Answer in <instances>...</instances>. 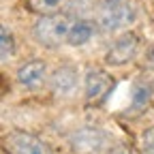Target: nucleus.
<instances>
[{"mask_svg":"<svg viewBox=\"0 0 154 154\" xmlns=\"http://www.w3.org/2000/svg\"><path fill=\"white\" fill-rule=\"evenodd\" d=\"M73 22H75V17L66 11H56V13L41 15L32 26V36L41 47L56 49L60 45H66Z\"/></svg>","mask_w":154,"mask_h":154,"instance_id":"1","label":"nucleus"},{"mask_svg":"<svg viewBox=\"0 0 154 154\" xmlns=\"http://www.w3.org/2000/svg\"><path fill=\"white\" fill-rule=\"evenodd\" d=\"M94 22L103 32H120L135 22V9L128 0H96Z\"/></svg>","mask_w":154,"mask_h":154,"instance_id":"2","label":"nucleus"},{"mask_svg":"<svg viewBox=\"0 0 154 154\" xmlns=\"http://www.w3.org/2000/svg\"><path fill=\"white\" fill-rule=\"evenodd\" d=\"M113 88H116V82L105 69L90 66L86 71V75H84V96H86L88 103H92V105L105 103L111 96Z\"/></svg>","mask_w":154,"mask_h":154,"instance_id":"3","label":"nucleus"},{"mask_svg":"<svg viewBox=\"0 0 154 154\" xmlns=\"http://www.w3.org/2000/svg\"><path fill=\"white\" fill-rule=\"evenodd\" d=\"M137 51H139V36H137V32L126 30V32L116 36V41L105 51V64L107 66H126L128 62L135 60Z\"/></svg>","mask_w":154,"mask_h":154,"instance_id":"4","label":"nucleus"},{"mask_svg":"<svg viewBox=\"0 0 154 154\" xmlns=\"http://www.w3.org/2000/svg\"><path fill=\"white\" fill-rule=\"evenodd\" d=\"M71 148L75 154H101L107 146V133L99 126H82L77 128L71 139H69Z\"/></svg>","mask_w":154,"mask_h":154,"instance_id":"5","label":"nucleus"},{"mask_svg":"<svg viewBox=\"0 0 154 154\" xmlns=\"http://www.w3.org/2000/svg\"><path fill=\"white\" fill-rule=\"evenodd\" d=\"M7 154H51V148L45 139L28 131H11L5 137Z\"/></svg>","mask_w":154,"mask_h":154,"instance_id":"6","label":"nucleus"},{"mask_svg":"<svg viewBox=\"0 0 154 154\" xmlns=\"http://www.w3.org/2000/svg\"><path fill=\"white\" fill-rule=\"evenodd\" d=\"M15 79L24 90H30V92L41 90L49 79V66L41 58H32V60H26L24 64L17 66Z\"/></svg>","mask_w":154,"mask_h":154,"instance_id":"7","label":"nucleus"},{"mask_svg":"<svg viewBox=\"0 0 154 154\" xmlns=\"http://www.w3.org/2000/svg\"><path fill=\"white\" fill-rule=\"evenodd\" d=\"M79 84V73L73 64H60L49 75V88L56 96H71Z\"/></svg>","mask_w":154,"mask_h":154,"instance_id":"8","label":"nucleus"},{"mask_svg":"<svg viewBox=\"0 0 154 154\" xmlns=\"http://www.w3.org/2000/svg\"><path fill=\"white\" fill-rule=\"evenodd\" d=\"M128 113H139L143 111L150 101H152V96H154V88L148 79H143V77H137V79H133L131 84V92H128Z\"/></svg>","mask_w":154,"mask_h":154,"instance_id":"9","label":"nucleus"},{"mask_svg":"<svg viewBox=\"0 0 154 154\" xmlns=\"http://www.w3.org/2000/svg\"><path fill=\"white\" fill-rule=\"evenodd\" d=\"M94 32H96V22L86 19V17H75V22L71 26V32H69L66 45H71V47H84V45H88L92 41Z\"/></svg>","mask_w":154,"mask_h":154,"instance_id":"10","label":"nucleus"},{"mask_svg":"<svg viewBox=\"0 0 154 154\" xmlns=\"http://www.w3.org/2000/svg\"><path fill=\"white\" fill-rule=\"evenodd\" d=\"M17 51V38L13 34L11 28H7L5 24H0V64L11 60Z\"/></svg>","mask_w":154,"mask_h":154,"instance_id":"11","label":"nucleus"},{"mask_svg":"<svg viewBox=\"0 0 154 154\" xmlns=\"http://www.w3.org/2000/svg\"><path fill=\"white\" fill-rule=\"evenodd\" d=\"M66 2V0H28V5L38 11L41 15H47V13H56L60 11V7Z\"/></svg>","mask_w":154,"mask_h":154,"instance_id":"12","label":"nucleus"},{"mask_svg":"<svg viewBox=\"0 0 154 154\" xmlns=\"http://www.w3.org/2000/svg\"><path fill=\"white\" fill-rule=\"evenodd\" d=\"M109 154H135V152H133V148L128 143H118V146H111Z\"/></svg>","mask_w":154,"mask_h":154,"instance_id":"13","label":"nucleus"},{"mask_svg":"<svg viewBox=\"0 0 154 154\" xmlns=\"http://www.w3.org/2000/svg\"><path fill=\"white\" fill-rule=\"evenodd\" d=\"M143 154H154V137H146V143H143Z\"/></svg>","mask_w":154,"mask_h":154,"instance_id":"14","label":"nucleus"}]
</instances>
